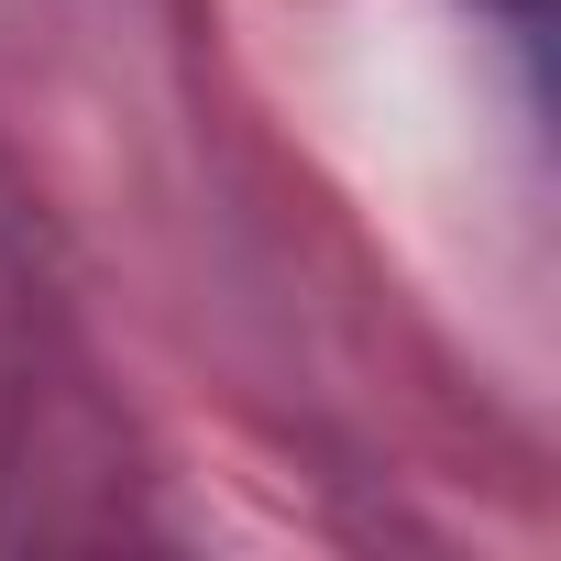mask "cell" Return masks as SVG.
Instances as JSON below:
<instances>
[{"label": "cell", "instance_id": "obj_1", "mask_svg": "<svg viewBox=\"0 0 561 561\" xmlns=\"http://www.w3.org/2000/svg\"><path fill=\"white\" fill-rule=\"evenodd\" d=\"M506 12H517V23H539V0H506Z\"/></svg>", "mask_w": 561, "mask_h": 561}]
</instances>
